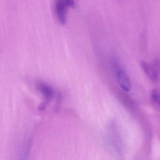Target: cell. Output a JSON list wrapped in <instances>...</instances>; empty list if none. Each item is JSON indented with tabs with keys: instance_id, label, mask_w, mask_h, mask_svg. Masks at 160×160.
Here are the masks:
<instances>
[{
	"instance_id": "cell-4",
	"label": "cell",
	"mask_w": 160,
	"mask_h": 160,
	"mask_svg": "<svg viewBox=\"0 0 160 160\" xmlns=\"http://www.w3.org/2000/svg\"><path fill=\"white\" fill-rule=\"evenodd\" d=\"M38 88L45 98V101L39 106V110H44L48 105L50 101L54 97L53 89L48 85L44 83L40 82L38 84Z\"/></svg>"
},
{
	"instance_id": "cell-1",
	"label": "cell",
	"mask_w": 160,
	"mask_h": 160,
	"mask_svg": "<svg viewBox=\"0 0 160 160\" xmlns=\"http://www.w3.org/2000/svg\"><path fill=\"white\" fill-rule=\"evenodd\" d=\"M75 7L74 0H57L54 5L55 15L61 25H65L67 19L68 9Z\"/></svg>"
},
{
	"instance_id": "cell-6",
	"label": "cell",
	"mask_w": 160,
	"mask_h": 160,
	"mask_svg": "<svg viewBox=\"0 0 160 160\" xmlns=\"http://www.w3.org/2000/svg\"><path fill=\"white\" fill-rule=\"evenodd\" d=\"M117 1H118V2H121V1H122V0H116Z\"/></svg>"
},
{
	"instance_id": "cell-3",
	"label": "cell",
	"mask_w": 160,
	"mask_h": 160,
	"mask_svg": "<svg viewBox=\"0 0 160 160\" xmlns=\"http://www.w3.org/2000/svg\"><path fill=\"white\" fill-rule=\"evenodd\" d=\"M113 65L119 85L125 91L128 92L130 91L132 88V85L125 71L120 68L118 63L114 62Z\"/></svg>"
},
{
	"instance_id": "cell-2",
	"label": "cell",
	"mask_w": 160,
	"mask_h": 160,
	"mask_svg": "<svg viewBox=\"0 0 160 160\" xmlns=\"http://www.w3.org/2000/svg\"><path fill=\"white\" fill-rule=\"evenodd\" d=\"M141 66L150 79L153 81L158 79L160 73V63L158 61H154L151 63L142 61L141 62Z\"/></svg>"
},
{
	"instance_id": "cell-5",
	"label": "cell",
	"mask_w": 160,
	"mask_h": 160,
	"mask_svg": "<svg viewBox=\"0 0 160 160\" xmlns=\"http://www.w3.org/2000/svg\"><path fill=\"white\" fill-rule=\"evenodd\" d=\"M151 97L152 99L159 105L160 107V93L158 90H152L151 92Z\"/></svg>"
}]
</instances>
